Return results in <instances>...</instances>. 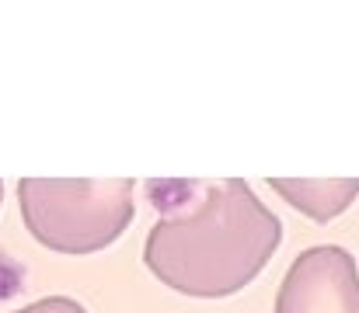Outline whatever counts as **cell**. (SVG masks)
Returning <instances> with one entry per match:
<instances>
[{
	"label": "cell",
	"mask_w": 359,
	"mask_h": 313,
	"mask_svg": "<svg viewBox=\"0 0 359 313\" xmlns=\"http://www.w3.org/2000/svg\"><path fill=\"white\" fill-rule=\"evenodd\" d=\"M276 313H359L356 258L335 244L300 251L276 293Z\"/></svg>",
	"instance_id": "obj_3"
},
{
	"label": "cell",
	"mask_w": 359,
	"mask_h": 313,
	"mask_svg": "<svg viewBox=\"0 0 359 313\" xmlns=\"http://www.w3.org/2000/svg\"><path fill=\"white\" fill-rule=\"evenodd\" d=\"M11 313H88V310L77 300H70V296H46V300H35V303Z\"/></svg>",
	"instance_id": "obj_5"
},
{
	"label": "cell",
	"mask_w": 359,
	"mask_h": 313,
	"mask_svg": "<svg viewBox=\"0 0 359 313\" xmlns=\"http://www.w3.org/2000/svg\"><path fill=\"white\" fill-rule=\"evenodd\" d=\"M157 223L143 261L168 289L192 300H224L251 286L272 261L283 223L241 178L147 181Z\"/></svg>",
	"instance_id": "obj_1"
},
{
	"label": "cell",
	"mask_w": 359,
	"mask_h": 313,
	"mask_svg": "<svg viewBox=\"0 0 359 313\" xmlns=\"http://www.w3.org/2000/svg\"><path fill=\"white\" fill-rule=\"evenodd\" d=\"M269 185L314 223H332L359 199V178H269Z\"/></svg>",
	"instance_id": "obj_4"
},
{
	"label": "cell",
	"mask_w": 359,
	"mask_h": 313,
	"mask_svg": "<svg viewBox=\"0 0 359 313\" xmlns=\"http://www.w3.org/2000/svg\"><path fill=\"white\" fill-rule=\"evenodd\" d=\"M0 206H4V181H0Z\"/></svg>",
	"instance_id": "obj_6"
},
{
	"label": "cell",
	"mask_w": 359,
	"mask_h": 313,
	"mask_svg": "<svg viewBox=\"0 0 359 313\" xmlns=\"http://www.w3.org/2000/svg\"><path fill=\"white\" fill-rule=\"evenodd\" d=\"M18 209L25 230L56 254H95L133 223L129 178H21Z\"/></svg>",
	"instance_id": "obj_2"
}]
</instances>
